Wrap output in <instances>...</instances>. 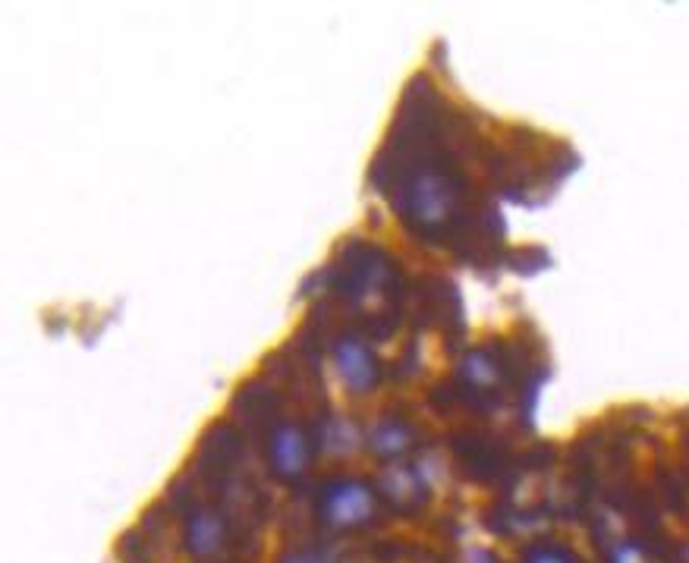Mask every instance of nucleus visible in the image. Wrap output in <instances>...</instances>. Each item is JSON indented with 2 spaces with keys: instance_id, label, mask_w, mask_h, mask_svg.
Segmentation results:
<instances>
[{
  "instance_id": "5",
  "label": "nucleus",
  "mask_w": 689,
  "mask_h": 563,
  "mask_svg": "<svg viewBox=\"0 0 689 563\" xmlns=\"http://www.w3.org/2000/svg\"><path fill=\"white\" fill-rule=\"evenodd\" d=\"M280 563H325V557H322L318 551H303V547H293V551H287V554L280 557Z\"/></svg>"
},
{
  "instance_id": "6",
  "label": "nucleus",
  "mask_w": 689,
  "mask_h": 563,
  "mask_svg": "<svg viewBox=\"0 0 689 563\" xmlns=\"http://www.w3.org/2000/svg\"><path fill=\"white\" fill-rule=\"evenodd\" d=\"M532 563H567V561H563L561 554H535Z\"/></svg>"
},
{
  "instance_id": "2",
  "label": "nucleus",
  "mask_w": 689,
  "mask_h": 563,
  "mask_svg": "<svg viewBox=\"0 0 689 563\" xmlns=\"http://www.w3.org/2000/svg\"><path fill=\"white\" fill-rule=\"evenodd\" d=\"M327 363L334 378L353 397H375L382 384V359L375 346L356 330H334L327 337Z\"/></svg>"
},
{
  "instance_id": "4",
  "label": "nucleus",
  "mask_w": 689,
  "mask_h": 563,
  "mask_svg": "<svg viewBox=\"0 0 689 563\" xmlns=\"http://www.w3.org/2000/svg\"><path fill=\"white\" fill-rule=\"evenodd\" d=\"M365 444H368L372 454L382 456V460H397L413 444V422H406V413H384L368 428Z\"/></svg>"
},
{
  "instance_id": "1",
  "label": "nucleus",
  "mask_w": 689,
  "mask_h": 563,
  "mask_svg": "<svg viewBox=\"0 0 689 563\" xmlns=\"http://www.w3.org/2000/svg\"><path fill=\"white\" fill-rule=\"evenodd\" d=\"M315 513H318V523L327 532H360V529L378 523L382 494H378V488H372L365 478L334 475L318 494Z\"/></svg>"
},
{
  "instance_id": "3",
  "label": "nucleus",
  "mask_w": 689,
  "mask_h": 563,
  "mask_svg": "<svg viewBox=\"0 0 689 563\" xmlns=\"http://www.w3.org/2000/svg\"><path fill=\"white\" fill-rule=\"evenodd\" d=\"M227 547V520L215 507H196L186 516V551L199 561H211Z\"/></svg>"
}]
</instances>
